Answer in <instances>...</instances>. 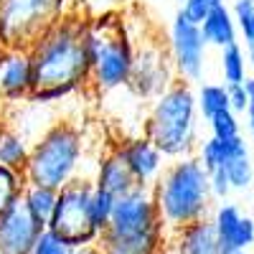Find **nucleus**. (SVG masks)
Wrapping results in <instances>:
<instances>
[{
  "instance_id": "obj_1",
  "label": "nucleus",
  "mask_w": 254,
  "mask_h": 254,
  "mask_svg": "<svg viewBox=\"0 0 254 254\" xmlns=\"http://www.w3.org/2000/svg\"><path fill=\"white\" fill-rule=\"evenodd\" d=\"M87 23L89 20L66 10L31 44L28 54L33 64V94L28 102L54 107L89 89L92 64L84 49Z\"/></svg>"
},
{
  "instance_id": "obj_2",
  "label": "nucleus",
  "mask_w": 254,
  "mask_h": 254,
  "mask_svg": "<svg viewBox=\"0 0 254 254\" xmlns=\"http://www.w3.org/2000/svg\"><path fill=\"white\" fill-rule=\"evenodd\" d=\"M201 115L196 104L193 84L176 79L163 94H158L142 120V135L158 150L176 160L183 155H193L201 140Z\"/></svg>"
},
{
  "instance_id": "obj_3",
  "label": "nucleus",
  "mask_w": 254,
  "mask_h": 254,
  "mask_svg": "<svg viewBox=\"0 0 254 254\" xmlns=\"http://www.w3.org/2000/svg\"><path fill=\"white\" fill-rule=\"evenodd\" d=\"M160 221L168 231H176L198 219H208L214 196L208 188V173L196 155L168 160L158 181L150 186Z\"/></svg>"
},
{
  "instance_id": "obj_4",
  "label": "nucleus",
  "mask_w": 254,
  "mask_h": 254,
  "mask_svg": "<svg viewBox=\"0 0 254 254\" xmlns=\"http://www.w3.org/2000/svg\"><path fill=\"white\" fill-rule=\"evenodd\" d=\"M87 145V132L81 125L56 117L31 145V155L23 171L26 183L59 190L79 176H89L84 173Z\"/></svg>"
},
{
  "instance_id": "obj_5",
  "label": "nucleus",
  "mask_w": 254,
  "mask_h": 254,
  "mask_svg": "<svg viewBox=\"0 0 254 254\" xmlns=\"http://www.w3.org/2000/svg\"><path fill=\"white\" fill-rule=\"evenodd\" d=\"M94 20L102 26V46L92 61L89 92L102 97L127 87L135 64V38L117 15L104 13Z\"/></svg>"
},
{
  "instance_id": "obj_6",
  "label": "nucleus",
  "mask_w": 254,
  "mask_h": 254,
  "mask_svg": "<svg viewBox=\"0 0 254 254\" xmlns=\"http://www.w3.org/2000/svg\"><path fill=\"white\" fill-rule=\"evenodd\" d=\"M92 178L79 176L64 188H59L54 214L46 224V229L54 237H59L69 249L97 244L102 231L94 226L89 214V193H92Z\"/></svg>"
},
{
  "instance_id": "obj_7",
  "label": "nucleus",
  "mask_w": 254,
  "mask_h": 254,
  "mask_svg": "<svg viewBox=\"0 0 254 254\" xmlns=\"http://www.w3.org/2000/svg\"><path fill=\"white\" fill-rule=\"evenodd\" d=\"M66 5L69 0H0V49H31Z\"/></svg>"
},
{
  "instance_id": "obj_8",
  "label": "nucleus",
  "mask_w": 254,
  "mask_h": 254,
  "mask_svg": "<svg viewBox=\"0 0 254 254\" xmlns=\"http://www.w3.org/2000/svg\"><path fill=\"white\" fill-rule=\"evenodd\" d=\"M165 51L173 64L176 79L196 84L203 79L206 71V56H208V44L203 41V33L196 23L176 10L171 26H168V38H165Z\"/></svg>"
},
{
  "instance_id": "obj_9",
  "label": "nucleus",
  "mask_w": 254,
  "mask_h": 254,
  "mask_svg": "<svg viewBox=\"0 0 254 254\" xmlns=\"http://www.w3.org/2000/svg\"><path fill=\"white\" fill-rule=\"evenodd\" d=\"M176 81L173 64L168 59V51L160 41L145 38L142 44H135V64L127 81V92L140 102H153Z\"/></svg>"
},
{
  "instance_id": "obj_10",
  "label": "nucleus",
  "mask_w": 254,
  "mask_h": 254,
  "mask_svg": "<svg viewBox=\"0 0 254 254\" xmlns=\"http://www.w3.org/2000/svg\"><path fill=\"white\" fill-rule=\"evenodd\" d=\"M160 224V214L153 198L150 186H135L132 190L117 196L115 198V208L110 224L104 231H112V234H135V231L150 229Z\"/></svg>"
},
{
  "instance_id": "obj_11",
  "label": "nucleus",
  "mask_w": 254,
  "mask_h": 254,
  "mask_svg": "<svg viewBox=\"0 0 254 254\" xmlns=\"http://www.w3.org/2000/svg\"><path fill=\"white\" fill-rule=\"evenodd\" d=\"M31 94L33 64L28 49H0V104L10 110L28 102Z\"/></svg>"
},
{
  "instance_id": "obj_12",
  "label": "nucleus",
  "mask_w": 254,
  "mask_h": 254,
  "mask_svg": "<svg viewBox=\"0 0 254 254\" xmlns=\"http://www.w3.org/2000/svg\"><path fill=\"white\" fill-rule=\"evenodd\" d=\"M110 150L125 163V168L132 173L137 186H153L168 163V158L145 135L120 137L117 142L110 145Z\"/></svg>"
},
{
  "instance_id": "obj_13",
  "label": "nucleus",
  "mask_w": 254,
  "mask_h": 254,
  "mask_svg": "<svg viewBox=\"0 0 254 254\" xmlns=\"http://www.w3.org/2000/svg\"><path fill=\"white\" fill-rule=\"evenodd\" d=\"M208 221L216 231L221 254L244 252V249L254 247V219L249 214H244V208L239 203L219 201V206L211 208Z\"/></svg>"
},
{
  "instance_id": "obj_14",
  "label": "nucleus",
  "mask_w": 254,
  "mask_h": 254,
  "mask_svg": "<svg viewBox=\"0 0 254 254\" xmlns=\"http://www.w3.org/2000/svg\"><path fill=\"white\" fill-rule=\"evenodd\" d=\"M44 231L46 226L36 221L18 201L0 214V254H28Z\"/></svg>"
},
{
  "instance_id": "obj_15",
  "label": "nucleus",
  "mask_w": 254,
  "mask_h": 254,
  "mask_svg": "<svg viewBox=\"0 0 254 254\" xmlns=\"http://www.w3.org/2000/svg\"><path fill=\"white\" fill-rule=\"evenodd\" d=\"M168 237H171V231L165 229L163 221L150 229L135 231V234L102 231L97 239V249L102 254H168Z\"/></svg>"
},
{
  "instance_id": "obj_16",
  "label": "nucleus",
  "mask_w": 254,
  "mask_h": 254,
  "mask_svg": "<svg viewBox=\"0 0 254 254\" xmlns=\"http://www.w3.org/2000/svg\"><path fill=\"white\" fill-rule=\"evenodd\" d=\"M168 254H221L216 231L208 219L186 224L168 237Z\"/></svg>"
},
{
  "instance_id": "obj_17",
  "label": "nucleus",
  "mask_w": 254,
  "mask_h": 254,
  "mask_svg": "<svg viewBox=\"0 0 254 254\" xmlns=\"http://www.w3.org/2000/svg\"><path fill=\"white\" fill-rule=\"evenodd\" d=\"M94 188H102L107 190V193H112L115 198L127 193V190H132L137 183L132 178V173L125 168V163L110 150H104L102 155H97V163H94V171L89 173Z\"/></svg>"
},
{
  "instance_id": "obj_18",
  "label": "nucleus",
  "mask_w": 254,
  "mask_h": 254,
  "mask_svg": "<svg viewBox=\"0 0 254 254\" xmlns=\"http://www.w3.org/2000/svg\"><path fill=\"white\" fill-rule=\"evenodd\" d=\"M198 28H201L203 41H206L208 46L224 49V46H231V44H239L237 20H234V13H231V8H229L226 3L211 8L208 15L203 18V23H201Z\"/></svg>"
},
{
  "instance_id": "obj_19",
  "label": "nucleus",
  "mask_w": 254,
  "mask_h": 254,
  "mask_svg": "<svg viewBox=\"0 0 254 254\" xmlns=\"http://www.w3.org/2000/svg\"><path fill=\"white\" fill-rule=\"evenodd\" d=\"M31 145L33 142L26 135H20L15 127L3 122V127H0V165L23 173L28 155H31Z\"/></svg>"
},
{
  "instance_id": "obj_20",
  "label": "nucleus",
  "mask_w": 254,
  "mask_h": 254,
  "mask_svg": "<svg viewBox=\"0 0 254 254\" xmlns=\"http://www.w3.org/2000/svg\"><path fill=\"white\" fill-rule=\"evenodd\" d=\"M56 196L59 190L49 188V186H36V183H26L23 188V196H20V203L26 206V211L41 224H49L51 214H54V206H56Z\"/></svg>"
},
{
  "instance_id": "obj_21",
  "label": "nucleus",
  "mask_w": 254,
  "mask_h": 254,
  "mask_svg": "<svg viewBox=\"0 0 254 254\" xmlns=\"http://www.w3.org/2000/svg\"><path fill=\"white\" fill-rule=\"evenodd\" d=\"M224 173L231 183L234 190H244L254 183V163H252V153L247 140L239 142V147L229 155V160L224 163Z\"/></svg>"
},
{
  "instance_id": "obj_22",
  "label": "nucleus",
  "mask_w": 254,
  "mask_h": 254,
  "mask_svg": "<svg viewBox=\"0 0 254 254\" xmlns=\"http://www.w3.org/2000/svg\"><path fill=\"white\" fill-rule=\"evenodd\" d=\"M196 104H198V115L203 120L214 117L216 112L229 110V94H226V84L224 81H203L196 89Z\"/></svg>"
},
{
  "instance_id": "obj_23",
  "label": "nucleus",
  "mask_w": 254,
  "mask_h": 254,
  "mask_svg": "<svg viewBox=\"0 0 254 254\" xmlns=\"http://www.w3.org/2000/svg\"><path fill=\"white\" fill-rule=\"evenodd\" d=\"M219 69H221L224 84H242V81L249 76L244 46H242V44L224 46V49H221V59H219Z\"/></svg>"
},
{
  "instance_id": "obj_24",
  "label": "nucleus",
  "mask_w": 254,
  "mask_h": 254,
  "mask_svg": "<svg viewBox=\"0 0 254 254\" xmlns=\"http://www.w3.org/2000/svg\"><path fill=\"white\" fill-rule=\"evenodd\" d=\"M23 188H26V176L23 173L0 165V214H5L10 206H15L20 201Z\"/></svg>"
},
{
  "instance_id": "obj_25",
  "label": "nucleus",
  "mask_w": 254,
  "mask_h": 254,
  "mask_svg": "<svg viewBox=\"0 0 254 254\" xmlns=\"http://www.w3.org/2000/svg\"><path fill=\"white\" fill-rule=\"evenodd\" d=\"M206 125H208L211 137H216V140H234V137L242 135V120H239L237 112H231V110L216 112L214 117L206 120Z\"/></svg>"
},
{
  "instance_id": "obj_26",
  "label": "nucleus",
  "mask_w": 254,
  "mask_h": 254,
  "mask_svg": "<svg viewBox=\"0 0 254 254\" xmlns=\"http://www.w3.org/2000/svg\"><path fill=\"white\" fill-rule=\"evenodd\" d=\"M112 208H115V196L107 193V190H102V188H92V193H89V214H92V221H94V226L99 231L107 229Z\"/></svg>"
},
{
  "instance_id": "obj_27",
  "label": "nucleus",
  "mask_w": 254,
  "mask_h": 254,
  "mask_svg": "<svg viewBox=\"0 0 254 254\" xmlns=\"http://www.w3.org/2000/svg\"><path fill=\"white\" fill-rule=\"evenodd\" d=\"M231 13H234L237 31L244 46H254V0H234Z\"/></svg>"
},
{
  "instance_id": "obj_28",
  "label": "nucleus",
  "mask_w": 254,
  "mask_h": 254,
  "mask_svg": "<svg viewBox=\"0 0 254 254\" xmlns=\"http://www.w3.org/2000/svg\"><path fill=\"white\" fill-rule=\"evenodd\" d=\"M208 188H211V196H214V201H229L231 196V183L224 173V168H216V171L208 173Z\"/></svg>"
},
{
  "instance_id": "obj_29",
  "label": "nucleus",
  "mask_w": 254,
  "mask_h": 254,
  "mask_svg": "<svg viewBox=\"0 0 254 254\" xmlns=\"http://www.w3.org/2000/svg\"><path fill=\"white\" fill-rule=\"evenodd\" d=\"M214 8L208 3V0H181V13L190 20V23H196V26H201L203 23V18L208 15V10Z\"/></svg>"
},
{
  "instance_id": "obj_30",
  "label": "nucleus",
  "mask_w": 254,
  "mask_h": 254,
  "mask_svg": "<svg viewBox=\"0 0 254 254\" xmlns=\"http://www.w3.org/2000/svg\"><path fill=\"white\" fill-rule=\"evenodd\" d=\"M66 249H69V247L46 229L44 234L38 237V242L33 244V249H31L28 254H66Z\"/></svg>"
},
{
  "instance_id": "obj_31",
  "label": "nucleus",
  "mask_w": 254,
  "mask_h": 254,
  "mask_svg": "<svg viewBox=\"0 0 254 254\" xmlns=\"http://www.w3.org/2000/svg\"><path fill=\"white\" fill-rule=\"evenodd\" d=\"M226 94H229V110L237 112V115H244L247 110V89H244V81L242 84H226Z\"/></svg>"
},
{
  "instance_id": "obj_32",
  "label": "nucleus",
  "mask_w": 254,
  "mask_h": 254,
  "mask_svg": "<svg viewBox=\"0 0 254 254\" xmlns=\"http://www.w3.org/2000/svg\"><path fill=\"white\" fill-rule=\"evenodd\" d=\"M244 89H247V97H249L247 110H244V115H247V130H249V137L254 140V76L244 79Z\"/></svg>"
},
{
  "instance_id": "obj_33",
  "label": "nucleus",
  "mask_w": 254,
  "mask_h": 254,
  "mask_svg": "<svg viewBox=\"0 0 254 254\" xmlns=\"http://www.w3.org/2000/svg\"><path fill=\"white\" fill-rule=\"evenodd\" d=\"M66 254H102L97 249V244H89V247H76V249H66Z\"/></svg>"
},
{
  "instance_id": "obj_34",
  "label": "nucleus",
  "mask_w": 254,
  "mask_h": 254,
  "mask_svg": "<svg viewBox=\"0 0 254 254\" xmlns=\"http://www.w3.org/2000/svg\"><path fill=\"white\" fill-rule=\"evenodd\" d=\"M247 69L254 76V46H247Z\"/></svg>"
},
{
  "instance_id": "obj_35",
  "label": "nucleus",
  "mask_w": 254,
  "mask_h": 254,
  "mask_svg": "<svg viewBox=\"0 0 254 254\" xmlns=\"http://www.w3.org/2000/svg\"><path fill=\"white\" fill-rule=\"evenodd\" d=\"M211 5H221V3H226V0H208Z\"/></svg>"
},
{
  "instance_id": "obj_36",
  "label": "nucleus",
  "mask_w": 254,
  "mask_h": 254,
  "mask_svg": "<svg viewBox=\"0 0 254 254\" xmlns=\"http://www.w3.org/2000/svg\"><path fill=\"white\" fill-rule=\"evenodd\" d=\"M229 254H249V249H244V252H229Z\"/></svg>"
},
{
  "instance_id": "obj_37",
  "label": "nucleus",
  "mask_w": 254,
  "mask_h": 254,
  "mask_svg": "<svg viewBox=\"0 0 254 254\" xmlns=\"http://www.w3.org/2000/svg\"><path fill=\"white\" fill-rule=\"evenodd\" d=\"M3 122H5V120H3V112H0V127H3Z\"/></svg>"
}]
</instances>
